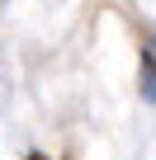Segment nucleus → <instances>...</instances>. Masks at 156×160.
Listing matches in <instances>:
<instances>
[{"mask_svg": "<svg viewBox=\"0 0 156 160\" xmlns=\"http://www.w3.org/2000/svg\"><path fill=\"white\" fill-rule=\"evenodd\" d=\"M24 160H47V155H43V151H29V155H24Z\"/></svg>", "mask_w": 156, "mask_h": 160, "instance_id": "obj_2", "label": "nucleus"}, {"mask_svg": "<svg viewBox=\"0 0 156 160\" xmlns=\"http://www.w3.org/2000/svg\"><path fill=\"white\" fill-rule=\"evenodd\" d=\"M137 90L147 104H156V38H147L137 52Z\"/></svg>", "mask_w": 156, "mask_h": 160, "instance_id": "obj_1", "label": "nucleus"}]
</instances>
